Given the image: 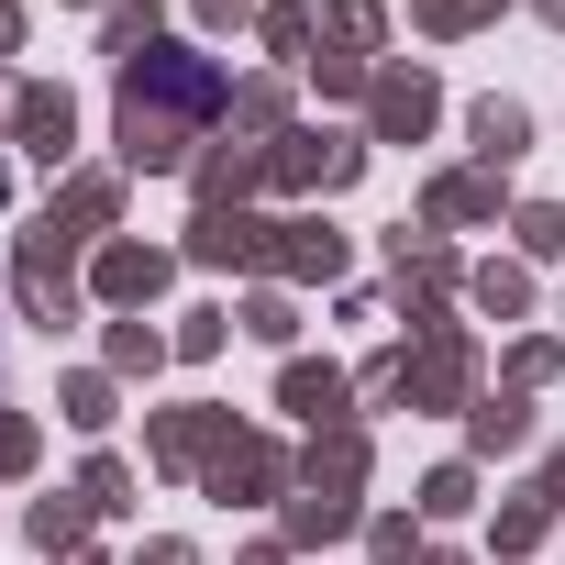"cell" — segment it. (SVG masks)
I'll list each match as a JSON object with an SVG mask.
<instances>
[{
    "mask_svg": "<svg viewBox=\"0 0 565 565\" xmlns=\"http://www.w3.org/2000/svg\"><path fill=\"white\" fill-rule=\"evenodd\" d=\"M255 45L277 56V78L311 67V45H322V0H266V12H255Z\"/></svg>",
    "mask_w": 565,
    "mask_h": 565,
    "instance_id": "cell-19",
    "label": "cell"
},
{
    "mask_svg": "<svg viewBox=\"0 0 565 565\" xmlns=\"http://www.w3.org/2000/svg\"><path fill=\"white\" fill-rule=\"evenodd\" d=\"M167 344H178V366H211V355L233 344V311H211V300H200V311H178V333H167Z\"/></svg>",
    "mask_w": 565,
    "mask_h": 565,
    "instance_id": "cell-30",
    "label": "cell"
},
{
    "mask_svg": "<svg viewBox=\"0 0 565 565\" xmlns=\"http://www.w3.org/2000/svg\"><path fill=\"white\" fill-rule=\"evenodd\" d=\"M89 233H67L56 211H34V233H23V255H12V311L34 322V333H67L78 311H89Z\"/></svg>",
    "mask_w": 565,
    "mask_h": 565,
    "instance_id": "cell-3",
    "label": "cell"
},
{
    "mask_svg": "<svg viewBox=\"0 0 565 565\" xmlns=\"http://www.w3.org/2000/svg\"><path fill=\"white\" fill-rule=\"evenodd\" d=\"M255 189H266V145H244V134L200 145V167H189V200L200 211H255Z\"/></svg>",
    "mask_w": 565,
    "mask_h": 565,
    "instance_id": "cell-14",
    "label": "cell"
},
{
    "mask_svg": "<svg viewBox=\"0 0 565 565\" xmlns=\"http://www.w3.org/2000/svg\"><path fill=\"white\" fill-rule=\"evenodd\" d=\"M23 45V0H0V56H12Z\"/></svg>",
    "mask_w": 565,
    "mask_h": 565,
    "instance_id": "cell-43",
    "label": "cell"
},
{
    "mask_svg": "<svg viewBox=\"0 0 565 565\" xmlns=\"http://www.w3.org/2000/svg\"><path fill=\"white\" fill-rule=\"evenodd\" d=\"M134 565H200V543L189 532H156V543H134Z\"/></svg>",
    "mask_w": 565,
    "mask_h": 565,
    "instance_id": "cell-39",
    "label": "cell"
},
{
    "mask_svg": "<svg viewBox=\"0 0 565 565\" xmlns=\"http://www.w3.org/2000/svg\"><path fill=\"white\" fill-rule=\"evenodd\" d=\"M433 122H444V89H433V67H399V56H388V67L366 78V145H422Z\"/></svg>",
    "mask_w": 565,
    "mask_h": 565,
    "instance_id": "cell-9",
    "label": "cell"
},
{
    "mask_svg": "<svg viewBox=\"0 0 565 565\" xmlns=\"http://www.w3.org/2000/svg\"><path fill=\"white\" fill-rule=\"evenodd\" d=\"M532 12H543V23H554V34H565V0H532Z\"/></svg>",
    "mask_w": 565,
    "mask_h": 565,
    "instance_id": "cell-45",
    "label": "cell"
},
{
    "mask_svg": "<svg viewBox=\"0 0 565 565\" xmlns=\"http://www.w3.org/2000/svg\"><path fill=\"white\" fill-rule=\"evenodd\" d=\"M344 266H355V233H333L322 211H277L266 222V277L277 289H333Z\"/></svg>",
    "mask_w": 565,
    "mask_h": 565,
    "instance_id": "cell-7",
    "label": "cell"
},
{
    "mask_svg": "<svg viewBox=\"0 0 565 565\" xmlns=\"http://www.w3.org/2000/svg\"><path fill=\"white\" fill-rule=\"evenodd\" d=\"M399 411H477V333H466V322L411 344V388H399Z\"/></svg>",
    "mask_w": 565,
    "mask_h": 565,
    "instance_id": "cell-10",
    "label": "cell"
},
{
    "mask_svg": "<svg viewBox=\"0 0 565 565\" xmlns=\"http://www.w3.org/2000/svg\"><path fill=\"white\" fill-rule=\"evenodd\" d=\"M200 23H211V34H233V23H255V0H200Z\"/></svg>",
    "mask_w": 565,
    "mask_h": 565,
    "instance_id": "cell-40",
    "label": "cell"
},
{
    "mask_svg": "<svg viewBox=\"0 0 565 565\" xmlns=\"http://www.w3.org/2000/svg\"><path fill=\"white\" fill-rule=\"evenodd\" d=\"M422 565H477V554H455V543H433V554H422Z\"/></svg>",
    "mask_w": 565,
    "mask_h": 565,
    "instance_id": "cell-44",
    "label": "cell"
},
{
    "mask_svg": "<svg viewBox=\"0 0 565 565\" xmlns=\"http://www.w3.org/2000/svg\"><path fill=\"white\" fill-rule=\"evenodd\" d=\"M466 444H477V455H521V444H532V388H477Z\"/></svg>",
    "mask_w": 565,
    "mask_h": 565,
    "instance_id": "cell-20",
    "label": "cell"
},
{
    "mask_svg": "<svg viewBox=\"0 0 565 565\" xmlns=\"http://www.w3.org/2000/svg\"><path fill=\"white\" fill-rule=\"evenodd\" d=\"M366 554H377V565H422L433 543H422V521H411V510H366Z\"/></svg>",
    "mask_w": 565,
    "mask_h": 565,
    "instance_id": "cell-33",
    "label": "cell"
},
{
    "mask_svg": "<svg viewBox=\"0 0 565 565\" xmlns=\"http://www.w3.org/2000/svg\"><path fill=\"white\" fill-rule=\"evenodd\" d=\"M488 12H499V0H411V23H422V34H477Z\"/></svg>",
    "mask_w": 565,
    "mask_h": 565,
    "instance_id": "cell-37",
    "label": "cell"
},
{
    "mask_svg": "<svg viewBox=\"0 0 565 565\" xmlns=\"http://www.w3.org/2000/svg\"><path fill=\"white\" fill-rule=\"evenodd\" d=\"M233 444H244V422H233L222 399H178V411H145V466H156V477H211Z\"/></svg>",
    "mask_w": 565,
    "mask_h": 565,
    "instance_id": "cell-6",
    "label": "cell"
},
{
    "mask_svg": "<svg viewBox=\"0 0 565 565\" xmlns=\"http://www.w3.org/2000/svg\"><path fill=\"white\" fill-rule=\"evenodd\" d=\"M145 45H167V12H156V0H111V12H100V56L134 67Z\"/></svg>",
    "mask_w": 565,
    "mask_h": 565,
    "instance_id": "cell-26",
    "label": "cell"
},
{
    "mask_svg": "<svg viewBox=\"0 0 565 565\" xmlns=\"http://www.w3.org/2000/svg\"><path fill=\"white\" fill-rule=\"evenodd\" d=\"M100 366H111V377H156V366H178V344H167L156 322H111V333H100Z\"/></svg>",
    "mask_w": 565,
    "mask_h": 565,
    "instance_id": "cell-27",
    "label": "cell"
},
{
    "mask_svg": "<svg viewBox=\"0 0 565 565\" xmlns=\"http://www.w3.org/2000/svg\"><path fill=\"white\" fill-rule=\"evenodd\" d=\"M34 455H45L34 411H0V477H34Z\"/></svg>",
    "mask_w": 565,
    "mask_h": 565,
    "instance_id": "cell-38",
    "label": "cell"
},
{
    "mask_svg": "<svg viewBox=\"0 0 565 565\" xmlns=\"http://www.w3.org/2000/svg\"><path fill=\"white\" fill-rule=\"evenodd\" d=\"M510 233H521V255H532V266H554V255H565V211H554V200H521V211H510Z\"/></svg>",
    "mask_w": 565,
    "mask_h": 565,
    "instance_id": "cell-36",
    "label": "cell"
},
{
    "mask_svg": "<svg viewBox=\"0 0 565 565\" xmlns=\"http://www.w3.org/2000/svg\"><path fill=\"white\" fill-rule=\"evenodd\" d=\"M0 134H12L34 167L67 178V156H78V100H67V78H12V111H0Z\"/></svg>",
    "mask_w": 565,
    "mask_h": 565,
    "instance_id": "cell-8",
    "label": "cell"
},
{
    "mask_svg": "<svg viewBox=\"0 0 565 565\" xmlns=\"http://www.w3.org/2000/svg\"><path fill=\"white\" fill-rule=\"evenodd\" d=\"M233 134H244V145H277V134H289V78H277V67H266V78H233Z\"/></svg>",
    "mask_w": 565,
    "mask_h": 565,
    "instance_id": "cell-25",
    "label": "cell"
},
{
    "mask_svg": "<svg viewBox=\"0 0 565 565\" xmlns=\"http://www.w3.org/2000/svg\"><path fill=\"white\" fill-rule=\"evenodd\" d=\"M355 178H366V134H344V122H289L266 145V189H289V200H333Z\"/></svg>",
    "mask_w": 565,
    "mask_h": 565,
    "instance_id": "cell-5",
    "label": "cell"
},
{
    "mask_svg": "<svg viewBox=\"0 0 565 565\" xmlns=\"http://www.w3.org/2000/svg\"><path fill=\"white\" fill-rule=\"evenodd\" d=\"M399 388H411V344H377V355L355 366V399H366V411H399Z\"/></svg>",
    "mask_w": 565,
    "mask_h": 565,
    "instance_id": "cell-31",
    "label": "cell"
},
{
    "mask_svg": "<svg viewBox=\"0 0 565 565\" xmlns=\"http://www.w3.org/2000/svg\"><path fill=\"white\" fill-rule=\"evenodd\" d=\"M554 366H565V344H554V333H521L510 366H499V388H554Z\"/></svg>",
    "mask_w": 565,
    "mask_h": 565,
    "instance_id": "cell-34",
    "label": "cell"
},
{
    "mask_svg": "<svg viewBox=\"0 0 565 565\" xmlns=\"http://www.w3.org/2000/svg\"><path fill=\"white\" fill-rule=\"evenodd\" d=\"M366 477H377V444H366V422H333V433H311V444H300V488L277 499V543H289V554H322V543L366 532Z\"/></svg>",
    "mask_w": 565,
    "mask_h": 565,
    "instance_id": "cell-2",
    "label": "cell"
},
{
    "mask_svg": "<svg viewBox=\"0 0 565 565\" xmlns=\"http://www.w3.org/2000/svg\"><path fill=\"white\" fill-rule=\"evenodd\" d=\"M222 122H233V78L200 45H145L111 78V145L134 178H189L200 145H222Z\"/></svg>",
    "mask_w": 565,
    "mask_h": 565,
    "instance_id": "cell-1",
    "label": "cell"
},
{
    "mask_svg": "<svg viewBox=\"0 0 565 565\" xmlns=\"http://www.w3.org/2000/svg\"><path fill=\"white\" fill-rule=\"evenodd\" d=\"M466 134H477V167H499V178H510V167H521V145H532V111H521V100H477V111H466Z\"/></svg>",
    "mask_w": 565,
    "mask_h": 565,
    "instance_id": "cell-23",
    "label": "cell"
},
{
    "mask_svg": "<svg viewBox=\"0 0 565 565\" xmlns=\"http://www.w3.org/2000/svg\"><path fill=\"white\" fill-rule=\"evenodd\" d=\"M200 488H211L222 510H244V499H289V488H300V455L277 444V433H244V444H233V455H222Z\"/></svg>",
    "mask_w": 565,
    "mask_h": 565,
    "instance_id": "cell-12",
    "label": "cell"
},
{
    "mask_svg": "<svg viewBox=\"0 0 565 565\" xmlns=\"http://www.w3.org/2000/svg\"><path fill=\"white\" fill-rule=\"evenodd\" d=\"M89 521H100V510H89L78 488H56V499H34V510H23V532H34V554H45V565L89 554Z\"/></svg>",
    "mask_w": 565,
    "mask_h": 565,
    "instance_id": "cell-21",
    "label": "cell"
},
{
    "mask_svg": "<svg viewBox=\"0 0 565 565\" xmlns=\"http://www.w3.org/2000/svg\"><path fill=\"white\" fill-rule=\"evenodd\" d=\"M0 200H12V167H0Z\"/></svg>",
    "mask_w": 565,
    "mask_h": 565,
    "instance_id": "cell-46",
    "label": "cell"
},
{
    "mask_svg": "<svg viewBox=\"0 0 565 565\" xmlns=\"http://www.w3.org/2000/svg\"><path fill=\"white\" fill-rule=\"evenodd\" d=\"M277 411H300L311 433H333V422H355V377H344L333 355H322V366L289 355V366H277Z\"/></svg>",
    "mask_w": 565,
    "mask_h": 565,
    "instance_id": "cell-15",
    "label": "cell"
},
{
    "mask_svg": "<svg viewBox=\"0 0 565 565\" xmlns=\"http://www.w3.org/2000/svg\"><path fill=\"white\" fill-rule=\"evenodd\" d=\"M466 300H477L488 322H521V311H532V266H521V255H488V266H466Z\"/></svg>",
    "mask_w": 565,
    "mask_h": 565,
    "instance_id": "cell-24",
    "label": "cell"
},
{
    "mask_svg": "<svg viewBox=\"0 0 565 565\" xmlns=\"http://www.w3.org/2000/svg\"><path fill=\"white\" fill-rule=\"evenodd\" d=\"M233 333H255V344H277V355H289V344H300V289H277V277H255V289L233 300Z\"/></svg>",
    "mask_w": 565,
    "mask_h": 565,
    "instance_id": "cell-22",
    "label": "cell"
},
{
    "mask_svg": "<svg viewBox=\"0 0 565 565\" xmlns=\"http://www.w3.org/2000/svg\"><path fill=\"white\" fill-rule=\"evenodd\" d=\"M56 411H67L78 433H111V411H122V377H111V366H78V377H56Z\"/></svg>",
    "mask_w": 565,
    "mask_h": 565,
    "instance_id": "cell-28",
    "label": "cell"
},
{
    "mask_svg": "<svg viewBox=\"0 0 565 565\" xmlns=\"http://www.w3.org/2000/svg\"><path fill=\"white\" fill-rule=\"evenodd\" d=\"M67 565H100V554H67Z\"/></svg>",
    "mask_w": 565,
    "mask_h": 565,
    "instance_id": "cell-47",
    "label": "cell"
},
{
    "mask_svg": "<svg viewBox=\"0 0 565 565\" xmlns=\"http://www.w3.org/2000/svg\"><path fill=\"white\" fill-rule=\"evenodd\" d=\"M266 222H277V211H189L178 266H233V277H266Z\"/></svg>",
    "mask_w": 565,
    "mask_h": 565,
    "instance_id": "cell-13",
    "label": "cell"
},
{
    "mask_svg": "<svg viewBox=\"0 0 565 565\" xmlns=\"http://www.w3.org/2000/svg\"><path fill=\"white\" fill-rule=\"evenodd\" d=\"M78 499H89L100 521H111V510H134V466H122V455H89V466H78Z\"/></svg>",
    "mask_w": 565,
    "mask_h": 565,
    "instance_id": "cell-35",
    "label": "cell"
},
{
    "mask_svg": "<svg viewBox=\"0 0 565 565\" xmlns=\"http://www.w3.org/2000/svg\"><path fill=\"white\" fill-rule=\"evenodd\" d=\"M532 488H543V499H554V510H565V444H554V455H543V477H532Z\"/></svg>",
    "mask_w": 565,
    "mask_h": 565,
    "instance_id": "cell-41",
    "label": "cell"
},
{
    "mask_svg": "<svg viewBox=\"0 0 565 565\" xmlns=\"http://www.w3.org/2000/svg\"><path fill=\"white\" fill-rule=\"evenodd\" d=\"M45 211H56L67 233H89V244H111V222H122V178H111V167H67Z\"/></svg>",
    "mask_w": 565,
    "mask_h": 565,
    "instance_id": "cell-17",
    "label": "cell"
},
{
    "mask_svg": "<svg viewBox=\"0 0 565 565\" xmlns=\"http://www.w3.org/2000/svg\"><path fill=\"white\" fill-rule=\"evenodd\" d=\"M466 510H477V466L455 455V466H433V477H422V521H466Z\"/></svg>",
    "mask_w": 565,
    "mask_h": 565,
    "instance_id": "cell-32",
    "label": "cell"
},
{
    "mask_svg": "<svg viewBox=\"0 0 565 565\" xmlns=\"http://www.w3.org/2000/svg\"><path fill=\"white\" fill-rule=\"evenodd\" d=\"M167 277H178V255H167V244H134V233L89 244V300H100V311H145Z\"/></svg>",
    "mask_w": 565,
    "mask_h": 565,
    "instance_id": "cell-11",
    "label": "cell"
},
{
    "mask_svg": "<svg viewBox=\"0 0 565 565\" xmlns=\"http://www.w3.org/2000/svg\"><path fill=\"white\" fill-rule=\"evenodd\" d=\"M477 222H499V167H444L422 189V233H477Z\"/></svg>",
    "mask_w": 565,
    "mask_h": 565,
    "instance_id": "cell-16",
    "label": "cell"
},
{
    "mask_svg": "<svg viewBox=\"0 0 565 565\" xmlns=\"http://www.w3.org/2000/svg\"><path fill=\"white\" fill-rule=\"evenodd\" d=\"M0 111H12V89H0Z\"/></svg>",
    "mask_w": 565,
    "mask_h": 565,
    "instance_id": "cell-48",
    "label": "cell"
},
{
    "mask_svg": "<svg viewBox=\"0 0 565 565\" xmlns=\"http://www.w3.org/2000/svg\"><path fill=\"white\" fill-rule=\"evenodd\" d=\"M543 532H554V499L543 488H521V499H499V521H488V543L521 565V554H543Z\"/></svg>",
    "mask_w": 565,
    "mask_h": 565,
    "instance_id": "cell-29",
    "label": "cell"
},
{
    "mask_svg": "<svg viewBox=\"0 0 565 565\" xmlns=\"http://www.w3.org/2000/svg\"><path fill=\"white\" fill-rule=\"evenodd\" d=\"M233 565H289V543H277V532H266V543H244Z\"/></svg>",
    "mask_w": 565,
    "mask_h": 565,
    "instance_id": "cell-42",
    "label": "cell"
},
{
    "mask_svg": "<svg viewBox=\"0 0 565 565\" xmlns=\"http://www.w3.org/2000/svg\"><path fill=\"white\" fill-rule=\"evenodd\" d=\"M377 45H388V12H377V0H322V45H311V67H322V56L377 67Z\"/></svg>",
    "mask_w": 565,
    "mask_h": 565,
    "instance_id": "cell-18",
    "label": "cell"
},
{
    "mask_svg": "<svg viewBox=\"0 0 565 565\" xmlns=\"http://www.w3.org/2000/svg\"><path fill=\"white\" fill-rule=\"evenodd\" d=\"M455 300H466V255H455L444 233H411V222H399V233H388V311H399L411 333H455V322H444Z\"/></svg>",
    "mask_w": 565,
    "mask_h": 565,
    "instance_id": "cell-4",
    "label": "cell"
}]
</instances>
